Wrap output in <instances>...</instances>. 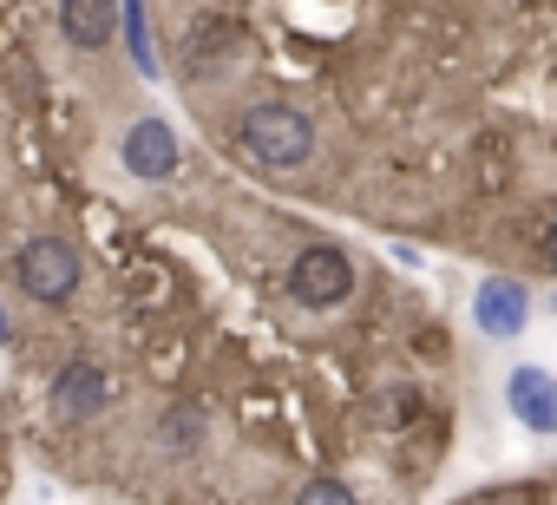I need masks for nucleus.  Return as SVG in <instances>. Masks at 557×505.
<instances>
[{"instance_id":"nucleus-10","label":"nucleus","mask_w":557,"mask_h":505,"mask_svg":"<svg viewBox=\"0 0 557 505\" xmlns=\"http://www.w3.org/2000/svg\"><path fill=\"white\" fill-rule=\"evenodd\" d=\"M289 505H361V492L342 479V472H309L302 485H296V498Z\"/></svg>"},{"instance_id":"nucleus-4","label":"nucleus","mask_w":557,"mask_h":505,"mask_svg":"<svg viewBox=\"0 0 557 505\" xmlns=\"http://www.w3.org/2000/svg\"><path fill=\"white\" fill-rule=\"evenodd\" d=\"M472 322H479V335H492V342H518L524 322H531V290H524L518 276H485V283L472 290Z\"/></svg>"},{"instance_id":"nucleus-13","label":"nucleus","mask_w":557,"mask_h":505,"mask_svg":"<svg viewBox=\"0 0 557 505\" xmlns=\"http://www.w3.org/2000/svg\"><path fill=\"white\" fill-rule=\"evenodd\" d=\"M8 335H14V329H8V316H0V342H8Z\"/></svg>"},{"instance_id":"nucleus-9","label":"nucleus","mask_w":557,"mask_h":505,"mask_svg":"<svg viewBox=\"0 0 557 505\" xmlns=\"http://www.w3.org/2000/svg\"><path fill=\"white\" fill-rule=\"evenodd\" d=\"M119 27H125L132 66H138L145 79H158V53H151V21H145V0H119Z\"/></svg>"},{"instance_id":"nucleus-6","label":"nucleus","mask_w":557,"mask_h":505,"mask_svg":"<svg viewBox=\"0 0 557 505\" xmlns=\"http://www.w3.org/2000/svg\"><path fill=\"white\" fill-rule=\"evenodd\" d=\"M505 407H511L531 433H557V381H550V368L518 361V368L505 374Z\"/></svg>"},{"instance_id":"nucleus-12","label":"nucleus","mask_w":557,"mask_h":505,"mask_svg":"<svg viewBox=\"0 0 557 505\" xmlns=\"http://www.w3.org/2000/svg\"><path fill=\"white\" fill-rule=\"evenodd\" d=\"M511 505H557V498H511Z\"/></svg>"},{"instance_id":"nucleus-1","label":"nucleus","mask_w":557,"mask_h":505,"mask_svg":"<svg viewBox=\"0 0 557 505\" xmlns=\"http://www.w3.org/2000/svg\"><path fill=\"white\" fill-rule=\"evenodd\" d=\"M236 145L256 171H302L315 158V119L289 99H256L236 119Z\"/></svg>"},{"instance_id":"nucleus-5","label":"nucleus","mask_w":557,"mask_h":505,"mask_svg":"<svg viewBox=\"0 0 557 505\" xmlns=\"http://www.w3.org/2000/svg\"><path fill=\"white\" fill-rule=\"evenodd\" d=\"M47 407L60 414V420H92V414H106L112 407V374L99 368V361H66L60 374H53V387H47Z\"/></svg>"},{"instance_id":"nucleus-11","label":"nucleus","mask_w":557,"mask_h":505,"mask_svg":"<svg viewBox=\"0 0 557 505\" xmlns=\"http://www.w3.org/2000/svg\"><path fill=\"white\" fill-rule=\"evenodd\" d=\"M544 270L557 276V217H550V230H544Z\"/></svg>"},{"instance_id":"nucleus-7","label":"nucleus","mask_w":557,"mask_h":505,"mask_svg":"<svg viewBox=\"0 0 557 505\" xmlns=\"http://www.w3.org/2000/svg\"><path fill=\"white\" fill-rule=\"evenodd\" d=\"M125 171L132 177H171L177 171V132L164 125V119H138L132 132H125Z\"/></svg>"},{"instance_id":"nucleus-3","label":"nucleus","mask_w":557,"mask_h":505,"mask_svg":"<svg viewBox=\"0 0 557 505\" xmlns=\"http://www.w3.org/2000/svg\"><path fill=\"white\" fill-rule=\"evenodd\" d=\"M348 290H355V263H348V249H335V243L302 249L296 270H289V296L302 309H342Z\"/></svg>"},{"instance_id":"nucleus-8","label":"nucleus","mask_w":557,"mask_h":505,"mask_svg":"<svg viewBox=\"0 0 557 505\" xmlns=\"http://www.w3.org/2000/svg\"><path fill=\"white\" fill-rule=\"evenodd\" d=\"M112 27H119V8H112V0H60V34H66V47L99 53V47L112 40Z\"/></svg>"},{"instance_id":"nucleus-2","label":"nucleus","mask_w":557,"mask_h":505,"mask_svg":"<svg viewBox=\"0 0 557 505\" xmlns=\"http://www.w3.org/2000/svg\"><path fill=\"white\" fill-rule=\"evenodd\" d=\"M14 283L34 296V303H66L73 290H79V249L66 243V236H34L21 257H14Z\"/></svg>"},{"instance_id":"nucleus-14","label":"nucleus","mask_w":557,"mask_h":505,"mask_svg":"<svg viewBox=\"0 0 557 505\" xmlns=\"http://www.w3.org/2000/svg\"><path fill=\"white\" fill-rule=\"evenodd\" d=\"M550 309H557V303H550Z\"/></svg>"}]
</instances>
